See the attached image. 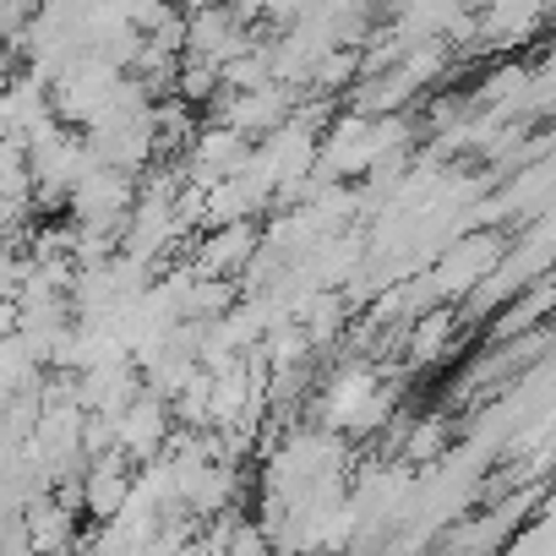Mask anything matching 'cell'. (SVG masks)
I'll use <instances>...</instances> for the list:
<instances>
[{"instance_id": "obj_1", "label": "cell", "mask_w": 556, "mask_h": 556, "mask_svg": "<svg viewBox=\"0 0 556 556\" xmlns=\"http://www.w3.org/2000/svg\"><path fill=\"white\" fill-rule=\"evenodd\" d=\"M507 229H475V235H453L447 245H442V256L426 267V278H431V290H437V301L442 306H453V301H464L480 278L502 262V251H507Z\"/></svg>"}, {"instance_id": "obj_2", "label": "cell", "mask_w": 556, "mask_h": 556, "mask_svg": "<svg viewBox=\"0 0 556 556\" xmlns=\"http://www.w3.org/2000/svg\"><path fill=\"white\" fill-rule=\"evenodd\" d=\"M131 202H137V175H126V169H104V164H93V169L66 191L72 218H77L83 229H110V235L126 229Z\"/></svg>"}, {"instance_id": "obj_3", "label": "cell", "mask_w": 556, "mask_h": 556, "mask_svg": "<svg viewBox=\"0 0 556 556\" xmlns=\"http://www.w3.org/2000/svg\"><path fill=\"white\" fill-rule=\"evenodd\" d=\"M169 426H175L169 399H159V393L142 388V393L115 415V453H126V464H153V458L164 453V442H169Z\"/></svg>"}, {"instance_id": "obj_4", "label": "cell", "mask_w": 556, "mask_h": 556, "mask_svg": "<svg viewBox=\"0 0 556 556\" xmlns=\"http://www.w3.org/2000/svg\"><path fill=\"white\" fill-rule=\"evenodd\" d=\"M245 159H251V137H240V131H229L218 121L213 126H197V137L186 148V180L191 186H218V180L240 175Z\"/></svg>"}, {"instance_id": "obj_5", "label": "cell", "mask_w": 556, "mask_h": 556, "mask_svg": "<svg viewBox=\"0 0 556 556\" xmlns=\"http://www.w3.org/2000/svg\"><path fill=\"white\" fill-rule=\"evenodd\" d=\"M545 23V0H485V12L475 17V45L480 50H518L534 39Z\"/></svg>"}, {"instance_id": "obj_6", "label": "cell", "mask_w": 556, "mask_h": 556, "mask_svg": "<svg viewBox=\"0 0 556 556\" xmlns=\"http://www.w3.org/2000/svg\"><path fill=\"white\" fill-rule=\"evenodd\" d=\"M77 496H83V513H93L99 523H110L126 507V496H131V464H126V453L88 458L83 475H77Z\"/></svg>"}, {"instance_id": "obj_7", "label": "cell", "mask_w": 556, "mask_h": 556, "mask_svg": "<svg viewBox=\"0 0 556 556\" xmlns=\"http://www.w3.org/2000/svg\"><path fill=\"white\" fill-rule=\"evenodd\" d=\"M256 240H262V235H256L251 218L218 224V229H207V240L197 245V267H191V273H202V278H240V267L251 262Z\"/></svg>"}, {"instance_id": "obj_8", "label": "cell", "mask_w": 556, "mask_h": 556, "mask_svg": "<svg viewBox=\"0 0 556 556\" xmlns=\"http://www.w3.org/2000/svg\"><path fill=\"white\" fill-rule=\"evenodd\" d=\"M453 333H458L453 306H431V312H420V317L404 328V355H409V366H431V361H442L447 344H453Z\"/></svg>"}, {"instance_id": "obj_9", "label": "cell", "mask_w": 556, "mask_h": 556, "mask_svg": "<svg viewBox=\"0 0 556 556\" xmlns=\"http://www.w3.org/2000/svg\"><path fill=\"white\" fill-rule=\"evenodd\" d=\"M409 442H404V453L415 458V464H426V458H437L442 447H447V420H420L415 431H404Z\"/></svg>"}]
</instances>
